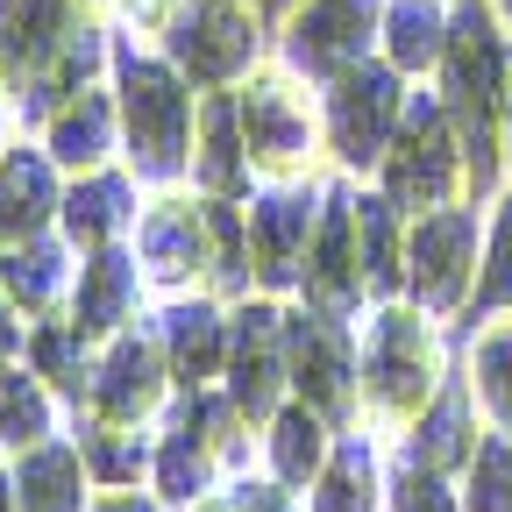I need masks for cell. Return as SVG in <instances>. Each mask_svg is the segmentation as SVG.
<instances>
[{
	"label": "cell",
	"instance_id": "d6a6232c",
	"mask_svg": "<svg viewBox=\"0 0 512 512\" xmlns=\"http://www.w3.org/2000/svg\"><path fill=\"white\" fill-rule=\"evenodd\" d=\"M470 384H477L484 420L512 434V320H498V328H470Z\"/></svg>",
	"mask_w": 512,
	"mask_h": 512
},
{
	"label": "cell",
	"instance_id": "6da1fadb",
	"mask_svg": "<svg viewBox=\"0 0 512 512\" xmlns=\"http://www.w3.org/2000/svg\"><path fill=\"white\" fill-rule=\"evenodd\" d=\"M121 36V29H114ZM114 100H121V164L143 192L192 185V128H200V86H192L157 43H114Z\"/></svg>",
	"mask_w": 512,
	"mask_h": 512
},
{
	"label": "cell",
	"instance_id": "277c9868",
	"mask_svg": "<svg viewBox=\"0 0 512 512\" xmlns=\"http://www.w3.org/2000/svg\"><path fill=\"white\" fill-rule=\"evenodd\" d=\"M377 192H384L406 221H413V214H434V207H448V200H463V192H470L463 136H456V121H448L441 93L420 86V79H413V93H406V121H399L392 150H384V164H377Z\"/></svg>",
	"mask_w": 512,
	"mask_h": 512
},
{
	"label": "cell",
	"instance_id": "52a82bcc",
	"mask_svg": "<svg viewBox=\"0 0 512 512\" xmlns=\"http://www.w3.org/2000/svg\"><path fill=\"white\" fill-rule=\"evenodd\" d=\"M406 93H413V79L399 72V64H384V57H363L342 79L320 86V128H328L335 171L377 178L384 150H392L399 121H406Z\"/></svg>",
	"mask_w": 512,
	"mask_h": 512
},
{
	"label": "cell",
	"instance_id": "d4e9b609",
	"mask_svg": "<svg viewBox=\"0 0 512 512\" xmlns=\"http://www.w3.org/2000/svg\"><path fill=\"white\" fill-rule=\"evenodd\" d=\"M0 285H8V299L43 320V313H64L72 306V285H79V249L64 242V228L50 235H29L15 249H0Z\"/></svg>",
	"mask_w": 512,
	"mask_h": 512
},
{
	"label": "cell",
	"instance_id": "7c38bea8",
	"mask_svg": "<svg viewBox=\"0 0 512 512\" xmlns=\"http://www.w3.org/2000/svg\"><path fill=\"white\" fill-rule=\"evenodd\" d=\"M221 392L256 420L271 427V413L292 399V356H285V299L249 292L235 299V328H228V370Z\"/></svg>",
	"mask_w": 512,
	"mask_h": 512
},
{
	"label": "cell",
	"instance_id": "7a4b0ae2",
	"mask_svg": "<svg viewBox=\"0 0 512 512\" xmlns=\"http://www.w3.org/2000/svg\"><path fill=\"white\" fill-rule=\"evenodd\" d=\"M448 377L441 320L413 299H384L363 313V420L406 427Z\"/></svg>",
	"mask_w": 512,
	"mask_h": 512
},
{
	"label": "cell",
	"instance_id": "e0dca14e",
	"mask_svg": "<svg viewBox=\"0 0 512 512\" xmlns=\"http://www.w3.org/2000/svg\"><path fill=\"white\" fill-rule=\"evenodd\" d=\"M143 299H150V278L136 264V249L107 242V249L79 256V285H72V306H64V313H72L93 342H107V335H121V328L143 320Z\"/></svg>",
	"mask_w": 512,
	"mask_h": 512
},
{
	"label": "cell",
	"instance_id": "ee69618b",
	"mask_svg": "<svg viewBox=\"0 0 512 512\" xmlns=\"http://www.w3.org/2000/svg\"><path fill=\"white\" fill-rule=\"evenodd\" d=\"M264 8H271V22H278V15H285V8H292V0H264Z\"/></svg>",
	"mask_w": 512,
	"mask_h": 512
},
{
	"label": "cell",
	"instance_id": "7402d4cb",
	"mask_svg": "<svg viewBox=\"0 0 512 512\" xmlns=\"http://www.w3.org/2000/svg\"><path fill=\"white\" fill-rule=\"evenodd\" d=\"M86 15H93V0H0V72H8V93L29 72H43Z\"/></svg>",
	"mask_w": 512,
	"mask_h": 512
},
{
	"label": "cell",
	"instance_id": "8fae6325",
	"mask_svg": "<svg viewBox=\"0 0 512 512\" xmlns=\"http://www.w3.org/2000/svg\"><path fill=\"white\" fill-rule=\"evenodd\" d=\"M320 192H328V178H264V185H256L249 200H242V214H249L256 292L299 299L306 242H313V221H320Z\"/></svg>",
	"mask_w": 512,
	"mask_h": 512
},
{
	"label": "cell",
	"instance_id": "9a60e30c",
	"mask_svg": "<svg viewBox=\"0 0 512 512\" xmlns=\"http://www.w3.org/2000/svg\"><path fill=\"white\" fill-rule=\"evenodd\" d=\"M150 320H157V342H164V363H171V384H178V392H207V384H221L235 299H221V292H178V299H164Z\"/></svg>",
	"mask_w": 512,
	"mask_h": 512
},
{
	"label": "cell",
	"instance_id": "9c48e42d",
	"mask_svg": "<svg viewBox=\"0 0 512 512\" xmlns=\"http://www.w3.org/2000/svg\"><path fill=\"white\" fill-rule=\"evenodd\" d=\"M484 264V207L477 200H448L434 214H413L406 228V299L427 306L434 320L463 313L477 292Z\"/></svg>",
	"mask_w": 512,
	"mask_h": 512
},
{
	"label": "cell",
	"instance_id": "2e32d148",
	"mask_svg": "<svg viewBox=\"0 0 512 512\" xmlns=\"http://www.w3.org/2000/svg\"><path fill=\"white\" fill-rule=\"evenodd\" d=\"M64 178H72V171L50 157L43 136H15L8 150H0V249H15V242L57 228Z\"/></svg>",
	"mask_w": 512,
	"mask_h": 512
},
{
	"label": "cell",
	"instance_id": "1f68e13d",
	"mask_svg": "<svg viewBox=\"0 0 512 512\" xmlns=\"http://www.w3.org/2000/svg\"><path fill=\"white\" fill-rule=\"evenodd\" d=\"M491 313H512V192L491 200V228H484V264H477V292L463 306V328Z\"/></svg>",
	"mask_w": 512,
	"mask_h": 512
},
{
	"label": "cell",
	"instance_id": "ba28073f",
	"mask_svg": "<svg viewBox=\"0 0 512 512\" xmlns=\"http://www.w3.org/2000/svg\"><path fill=\"white\" fill-rule=\"evenodd\" d=\"M128 249L150 278L157 299L178 292H214V214H207V192H150L136 228H128Z\"/></svg>",
	"mask_w": 512,
	"mask_h": 512
},
{
	"label": "cell",
	"instance_id": "ac0fdd59",
	"mask_svg": "<svg viewBox=\"0 0 512 512\" xmlns=\"http://www.w3.org/2000/svg\"><path fill=\"white\" fill-rule=\"evenodd\" d=\"M477 441H484V434H477V384L448 370L441 392L399 427V456H413V463H427V470H441V477H463L470 456H477Z\"/></svg>",
	"mask_w": 512,
	"mask_h": 512
},
{
	"label": "cell",
	"instance_id": "8992f818",
	"mask_svg": "<svg viewBox=\"0 0 512 512\" xmlns=\"http://www.w3.org/2000/svg\"><path fill=\"white\" fill-rule=\"evenodd\" d=\"M285 356L292 399L328 413L335 427H363V320L328 313L313 299H285Z\"/></svg>",
	"mask_w": 512,
	"mask_h": 512
},
{
	"label": "cell",
	"instance_id": "603a6c76",
	"mask_svg": "<svg viewBox=\"0 0 512 512\" xmlns=\"http://www.w3.org/2000/svg\"><path fill=\"white\" fill-rule=\"evenodd\" d=\"M22 363L57 392V406H64V420L72 413H86V399H93V363H100V342L79 328L72 313H43V320H29V342H22Z\"/></svg>",
	"mask_w": 512,
	"mask_h": 512
},
{
	"label": "cell",
	"instance_id": "d590c367",
	"mask_svg": "<svg viewBox=\"0 0 512 512\" xmlns=\"http://www.w3.org/2000/svg\"><path fill=\"white\" fill-rule=\"evenodd\" d=\"M178 8H185V0H107V22L121 29V36H136V43H157L171 22H178Z\"/></svg>",
	"mask_w": 512,
	"mask_h": 512
},
{
	"label": "cell",
	"instance_id": "83f0119b",
	"mask_svg": "<svg viewBox=\"0 0 512 512\" xmlns=\"http://www.w3.org/2000/svg\"><path fill=\"white\" fill-rule=\"evenodd\" d=\"M448 22H456V0H384L377 57L399 64L406 79H434V64L448 50Z\"/></svg>",
	"mask_w": 512,
	"mask_h": 512
},
{
	"label": "cell",
	"instance_id": "cb8c5ba5",
	"mask_svg": "<svg viewBox=\"0 0 512 512\" xmlns=\"http://www.w3.org/2000/svg\"><path fill=\"white\" fill-rule=\"evenodd\" d=\"M8 470H15L22 512H93V498H100V484H93L72 434H50V441L22 448V456H8Z\"/></svg>",
	"mask_w": 512,
	"mask_h": 512
},
{
	"label": "cell",
	"instance_id": "f1b7e54d",
	"mask_svg": "<svg viewBox=\"0 0 512 512\" xmlns=\"http://www.w3.org/2000/svg\"><path fill=\"white\" fill-rule=\"evenodd\" d=\"M306 512H384V456H377V434L342 427L328 470L313 477Z\"/></svg>",
	"mask_w": 512,
	"mask_h": 512
},
{
	"label": "cell",
	"instance_id": "60d3db41",
	"mask_svg": "<svg viewBox=\"0 0 512 512\" xmlns=\"http://www.w3.org/2000/svg\"><path fill=\"white\" fill-rule=\"evenodd\" d=\"M0 512H22V498H15V470L0 463Z\"/></svg>",
	"mask_w": 512,
	"mask_h": 512
},
{
	"label": "cell",
	"instance_id": "3957f363",
	"mask_svg": "<svg viewBox=\"0 0 512 512\" xmlns=\"http://www.w3.org/2000/svg\"><path fill=\"white\" fill-rule=\"evenodd\" d=\"M235 114H242V143H249L256 178H320L328 128H320V86L313 79L264 57L235 86Z\"/></svg>",
	"mask_w": 512,
	"mask_h": 512
},
{
	"label": "cell",
	"instance_id": "ab89813d",
	"mask_svg": "<svg viewBox=\"0 0 512 512\" xmlns=\"http://www.w3.org/2000/svg\"><path fill=\"white\" fill-rule=\"evenodd\" d=\"M185 512H235V498H228V491H207V498H192Z\"/></svg>",
	"mask_w": 512,
	"mask_h": 512
},
{
	"label": "cell",
	"instance_id": "f35d334b",
	"mask_svg": "<svg viewBox=\"0 0 512 512\" xmlns=\"http://www.w3.org/2000/svg\"><path fill=\"white\" fill-rule=\"evenodd\" d=\"M93 512H171V505H164L150 484H136V491H100V498H93Z\"/></svg>",
	"mask_w": 512,
	"mask_h": 512
},
{
	"label": "cell",
	"instance_id": "7bdbcfd3",
	"mask_svg": "<svg viewBox=\"0 0 512 512\" xmlns=\"http://www.w3.org/2000/svg\"><path fill=\"white\" fill-rule=\"evenodd\" d=\"M505 164H512V72H505Z\"/></svg>",
	"mask_w": 512,
	"mask_h": 512
},
{
	"label": "cell",
	"instance_id": "4dcf8cb0",
	"mask_svg": "<svg viewBox=\"0 0 512 512\" xmlns=\"http://www.w3.org/2000/svg\"><path fill=\"white\" fill-rule=\"evenodd\" d=\"M50 434H64V406H57V392L15 356V363H0V448L8 456H22V448H36V441H50Z\"/></svg>",
	"mask_w": 512,
	"mask_h": 512
},
{
	"label": "cell",
	"instance_id": "f546056e",
	"mask_svg": "<svg viewBox=\"0 0 512 512\" xmlns=\"http://www.w3.org/2000/svg\"><path fill=\"white\" fill-rule=\"evenodd\" d=\"M406 214L384 200L377 185H356V235H363V292L370 306L406 299Z\"/></svg>",
	"mask_w": 512,
	"mask_h": 512
},
{
	"label": "cell",
	"instance_id": "f6af8a7d",
	"mask_svg": "<svg viewBox=\"0 0 512 512\" xmlns=\"http://www.w3.org/2000/svg\"><path fill=\"white\" fill-rule=\"evenodd\" d=\"M491 8H498V15H505V22H512V0H491Z\"/></svg>",
	"mask_w": 512,
	"mask_h": 512
},
{
	"label": "cell",
	"instance_id": "5bb4252c",
	"mask_svg": "<svg viewBox=\"0 0 512 512\" xmlns=\"http://www.w3.org/2000/svg\"><path fill=\"white\" fill-rule=\"evenodd\" d=\"M356 185L363 178H349V171L328 178L313 242H306V278H299V299L328 306V313H349V320L370 313V292H363V235H356Z\"/></svg>",
	"mask_w": 512,
	"mask_h": 512
},
{
	"label": "cell",
	"instance_id": "e575fe53",
	"mask_svg": "<svg viewBox=\"0 0 512 512\" xmlns=\"http://www.w3.org/2000/svg\"><path fill=\"white\" fill-rule=\"evenodd\" d=\"M384 512H463V498L441 470H427L413 456H392L384 463Z\"/></svg>",
	"mask_w": 512,
	"mask_h": 512
},
{
	"label": "cell",
	"instance_id": "836d02e7",
	"mask_svg": "<svg viewBox=\"0 0 512 512\" xmlns=\"http://www.w3.org/2000/svg\"><path fill=\"white\" fill-rule=\"evenodd\" d=\"M463 512H512V434L491 427L463 470Z\"/></svg>",
	"mask_w": 512,
	"mask_h": 512
},
{
	"label": "cell",
	"instance_id": "8d00e7d4",
	"mask_svg": "<svg viewBox=\"0 0 512 512\" xmlns=\"http://www.w3.org/2000/svg\"><path fill=\"white\" fill-rule=\"evenodd\" d=\"M228 498H235V512H306V505H299V491H292V484H278L271 470L235 477V484H228Z\"/></svg>",
	"mask_w": 512,
	"mask_h": 512
},
{
	"label": "cell",
	"instance_id": "bcb514c9",
	"mask_svg": "<svg viewBox=\"0 0 512 512\" xmlns=\"http://www.w3.org/2000/svg\"><path fill=\"white\" fill-rule=\"evenodd\" d=\"M93 8H107V0H93Z\"/></svg>",
	"mask_w": 512,
	"mask_h": 512
},
{
	"label": "cell",
	"instance_id": "484cf974",
	"mask_svg": "<svg viewBox=\"0 0 512 512\" xmlns=\"http://www.w3.org/2000/svg\"><path fill=\"white\" fill-rule=\"evenodd\" d=\"M335 441H342V427L328 413H313L306 399H285L271 413V427H264V470L278 484H292V491H313V477L335 456Z\"/></svg>",
	"mask_w": 512,
	"mask_h": 512
},
{
	"label": "cell",
	"instance_id": "5b68a950",
	"mask_svg": "<svg viewBox=\"0 0 512 512\" xmlns=\"http://www.w3.org/2000/svg\"><path fill=\"white\" fill-rule=\"evenodd\" d=\"M271 36H278V22L264 0H185L178 22L157 36V50L200 93H221V86H242L271 57Z\"/></svg>",
	"mask_w": 512,
	"mask_h": 512
},
{
	"label": "cell",
	"instance_id": "4316f807",
	"mask_svg": "<svg viewBox=\"0 0 512 512\" xmlns=\"http://www.w3.org/2000/svg\"><path fill=\"white\" fill-rule=\"evenodd\" d=\"M64 434L79 441V456L93 470L100 491H136L150 484V463H157V427H114L100 413H72L64 420Z\"/></svg>",
	"mask_w": 512,
	"mask_h": 512
},
{
	"label": "cell",
	"instance_id": "4fadbf2b",
	"mask_svg": "<svg viewBox=\"0 0 512 512\" xmlns=\"http://www.w3.org/2000/svg\"><path fill=\"white\" fill-rule=\"evenodd\" d=\"M171 399H178V384H171V363H164V342H157V320H136V328L100 342L86 413H100L114 427H157Z\"/></svg>",
	"mask_w": 512,
	"mask_h": 512
},
{
	"label": "cell",
	"instance_id": "b9f144b4",
	"mask_svg": "<svg viewBox=\"0 0 512 512\" xmlns=\"http://www.w3.org/2000/svg\"><path fill=\"white\" fill-rule=\"evenodd\" d=\"M8 107H15V93H8V72H0V150H8Z\"/></svg>",
	"mask_w": 512,
	"mask_h": 512
},
{
	"label": "cell",
	"instance_id": "d6986e66",
	"mask_svg": "<svg viewBox=\"0 0 512 512\" xmlns=\"http://www.w3.org/2000/svg\"><path fill=\"white\" fill-rule=\"evenodd\" d=\"M143 214V185L128 164H100V171H79L72 185H64V242H72L79 256L86 249H107V242H128V228H136Z\"/></svg>",
	"mask_w": 512,
	"mask_h": 512
},
{
	"label": "cell",
	"instance_id": "44dd1931",
	"mask_svg": "<svg viewBox=\"0 0 512 512\" xmlns=\"http://www.w3.org/2000/svg\"><path fill=\"white\" fill-rule=\"evenodd\" d=\"M36 136L50 143V157L64 164V171H100V164H121V100H114V72L100 79V86H86V93H72Z\"/></svg>",
	"mask_w": 512,
	"mask_h": 512
},
{
	"label": "cell",
	"instance_id": "ffe728a7",
	"mask_svg": "<svg viewBox=\"0 0 512 512\" xmlns=\"http://www.w3.org/2000/svg\"><path fill=\"white\" fill-rule=\"evenodd\" d=\"M256 185H264V178H256L249 143H242L235 86L200 93V128H192V192H207V200H249Z\"/></svg>",
	"mask_w": 512,
	"mask_h": 512
},
{
	"label": "cell",
	"instance_id": "30bf717a",
	"mask_svg": "<svg viewBox=\"0 0 512 512\" xmlns=\"http://www.w3.org/2000/svg\"><path fill=\"white\" fill-rule=\"evenodd\" d=\"M377 22H384V0H292L278 15L271 57L292 64L299 79L328 86L349 64L377 57Z\"/></svg>",
	"mask_w": 512,
	"mask_h": 512
},
{
	"label": "cell",
	"instance_id": "74e56055",
	"mask_svg": "<svg viewBox=\"0 0 512 512\" xmlns=\"http://www.w3.org/2000/svg\"><path fill=\"white\" fill-rule=\"evenodd\" d=\"M22 342H29V313L8 299V285H0V363H15Z\"/></svg>",
	"mask_w": 512,
	"mask_h": 512
}]
</instances>
